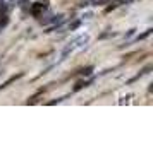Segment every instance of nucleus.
I'll return each mask as SVG.
<instances>
[{"label":"nucleus","mask_w":153,"mask_h":147,"mask_svg":"<svg viewBox=\"0 0 153 147\" xmlns=\"http://www.w3.org/2000/svg\"><path fill=\"white\" fill-rule=\"evenodd\" d=\"M45 9H47V2H38V4H35V5L31 7V12L35 15H38L40 10H45Z\"/></svg>","instance_id":"obj_1"},{"label":"nucleus","mask_w":153,"mask_h":147,"mask_svg":"<svg viewBox=\"0 0 153 147\" xmlns=\"http://www.w3.org/2000/svg\"><path fill=\"white\" fill-rule=\"evenodd\" d=\"M91 70H93L91 67H86V69H84L83 72H81V74H84V75H88V74H91Z\"/></svg>","instance_id":"obj_2"},{"label":"nucleus","mask_w":153,"mask_h":147,"mask_svg":"<svg viewBox=\"0 0 153 147\" xmlns=\"http://www.w3.org/2000/svg\"><path fill=\"white\" fill-rule=\"evenodd\" d=\"M84 86H86V84H83V82H79V84H76V87H74V89H76V91H79V89H83Z\"/></svg>","instance_id":"obj_3"}]
</instances>
